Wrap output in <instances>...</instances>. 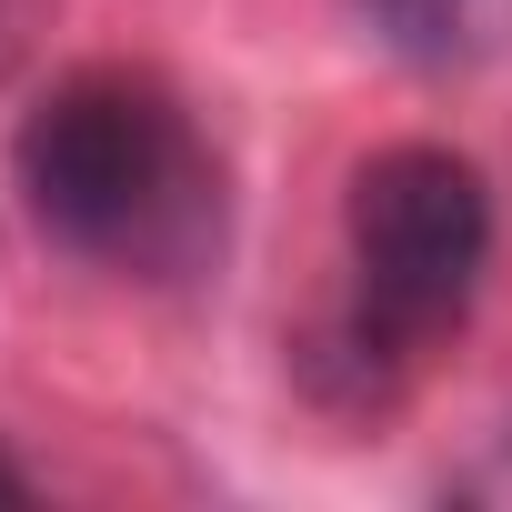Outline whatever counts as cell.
<instances>
[{
  "mask_svg": "<svg viewBox=\"0 0 512 512\" xmlns=\"http://www.w3.org/2000/svg\"><path fill=\"white\" fill-rule=\"evenodd\" d=\"M0 502H31V472L21 462H0Z\"/></svg>",
  "mask_w": 512,
  "mask_h": 512,
  "instance_id": "4",
  "label": "cell"
},
{
  "mask_svg": "<svg viewBox=\"0 0 512 512\" xmlns=\"http://www.w3.org/2000/svg\"><path fill=\"white\" fill-rule=\"evenodd\" d=\"M352 21L392 51V61H452L462 31H472V0H352Z\"/></svg>",
  "mask_w": 512,
  "mask_h": 512,
  "instance_id": "3",
  "label": "cell"
},
{
  "mask_svg": "<svg viewBox=\"0 0 512 512\" xmlns=\"http://www.w3.org/2000/svg\"><path fill=\"white\" fill-rule=\"evenodd\" d=\"M11 181L71 262L121 272V282H201L231 241V191L221 151L201 121L141 81V71H81L41 91V111L11 141Z\"/></svg>",
  "mask_w": 512,
  "mask_h": 512,
  "instance_id": "1",
  "label": "cell"
},
{
  "mask_svg": "<svg viewBox=\"0 0 512 512\" xmlns=\"http://www.w3.org/2000/svg\"><path fill=\"white\" fill-rule=\"evenodd\" d=\"M342 262H352L342 352H352L362 392H392L482 302V272H492V191H482V171L462 151H442V141L372 151L352 171Z\"/></svg>",
  "mask_w": 512,
  "mask_h": 512,
  "instance_id": "2",
  "label": "cell"
}]
</instances>
